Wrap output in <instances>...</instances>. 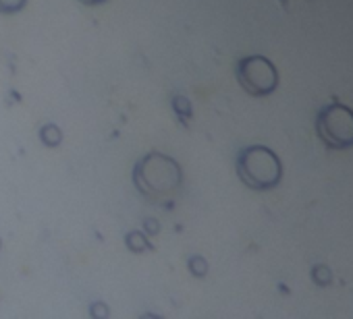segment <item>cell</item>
I'll use <instances>...</instances> for the list:
<instances>
[{
  "mask_svg": "<svg viewBox=\"0 0 353 319\" xmlns=\"http://www.w3.org/2000/svg\"><path fill=\"white\" fill-rule=\"evenodd\" d=\"M133 185L148 201L170 204L183 187V173L174 157L150 151L133 166Z\"/></svg>",
  "mask_w": 353,
  "mask_h": 319,
  "instance_id": "6da1fadb",
  "label": "cell"
},
{
  "mask_svg": "<svg viewBox=\"0 0 353 319\" xmlns=\"http://www.w3.org/2000/svg\"><path fill=\"white\" fill-rule=\"evenodd\" d=\"M237 175L245 187L254 191H268L281 183L283 164L270 147L250 145L237 155Z\"/></svg>",
  "mask_w": 353,
  "mask_h": 319,
  "instance_id": "7a4b0ae2",
  "label": "cell"
},
{
  "mask_svg": "<svg viewBox=\"0 0 353 319\" xmlns=\"http://www.w3.org/2000/svg\"><path fill=\"white\" fill-rule=\"evenodd\" d=\"M316 131L330 149H347L353 145V110L345 104H328L320 110Z\"/></svg>",
  "mask_w": 353,
  "mask_h": 319,
  "instance_id": "3957f363",
  "label": "cell"
},
{
  "mask_svg": "<svg viewBox=\"0 0 353 319\" xmlns=\"http://www.w3.org/2000/svg\"><path fill=\"white\" fill-rule=\"evenodd\" d=\"M239 85L254 98H264L279 87V71L276 67L260 54L245 56L237 63L235 69Z\"/></svg>",
  "mask_w": 353,
  "mask_h": 319,
  "instance_id": "277c9868",
  "label": "cell"
},
{
  "mask_svg": "<svg viewBox=\"0 0 353 319\" xmlns=\"http://www.w3.org/2000/svg\"><path fill=\"white\" fill-rule=\"evenodd\" d=\"M125 243H127V249L133 251V253H143V251H150L152 249V243L148 241V234H143L139 230L127 232Z\"/></svg>",
  "mask_w": 353,
  "mask_h": 319,
  "instance_id": "5b68a950",
  "label": "cell"
},
{
  "mask_svg": "<svg viewBox=\"0 0 353 319\" xmlns=\"http://www.w3.org/2000/svg\"><path fill=\"white\" fill-rule=\"evenodd\" d=\"M40 139L46 147H59L63 141V131L59 129V124L48 122L40 129Z\"/></svg>",
  "mask_w": 353,
  "mask_h": 319,
  "instance_id": "8992f818",
  "label": "cell"
},
{
  "mask_svg": "<svg viewBox=\"0 0 353 319\" xmlns=\"http://www.w3.org/2000/svg\"><path fill=\"white\" fill-rule=\"evenodd\" d=\"M188 267H190V272H192L196 278H204L206 272H208V263H206V259H204L202 255H192V257L188 259Z\"/></svg>",
  "mask_w": 353,
  "mask_h": 319,
  "instance_id": "52a82bcc",
  "label": "cell"
},
{
  "mask_svg": "<svg viewBox=\"0 0 353 319\" xmlns=\"http://www.w3.org/2000/svg\"><path fill=\"white\" fill-rule=\"evenodd\" d=\"M26 5H28V0H0V13L15 15V13L23 11Z\"/></svg>",
  "mask_w": 353,
  "mask_h": 319,
  "instance_id": "ba28073f",
  "label": "cell"
},
{
  "mask_svg": "<svg viewBox=\"0 0 353 319\" xmlns=\"http://www.w3.org/2000/svg\"><path fill=\"white\" fill-rule=\"evenodd\" d=\"M172 108L176 110V114H179V118H183V110L188 116H192V106H190V100L183 98V96H174L172 98Z\"/></svg>",
  "mask_w": 353,
  "mask_h": 319,
  "instance_id": "9c48e42d",
  "label": "cell"
},
{
  "mask_svg": "<svg viewBox=\"0 0 353 319\" xmlns=\"http://www.w3.org/2000/svg\"><path fill=\"white\" fill-rule=\"evenodd\" d=\"M312 278L318 286H326L330 282V270L324 267V265H316L314 272H312Z\"/></svg>",
  "mask_w": 353,
  "mask_h": 319,
  "instance_id": "30bf717a",
  "label": "cell"
},
{
  "mask_svg": "<svg viewBox=\"0 0 353 319\" xmlns=\"http://www.w3.org/2000/svg\"><path fill=\"white\" fill-rule=\"evenodd\" d=\"M81 5H88V7H98V5H104L106 0H79Z\"/></svg>",
  "mask_w": 353,
  "mask_h": 319,
  "instance_id": "8fae6325",
  "label": "cell"
},
{
  "mask_svg": "<svg viewBox=\"0 0 353 319\" xmlns=\"http://www.w3.org/2000/svg\"><path fill=\"white\" fill-rule=\"evenodd\" d=\"M145 228H148V232H152V234H154V232H158V224H156V222H148V224H145Z\"/></svg>",
  "mask_w": 353,
  "mask_h": 319,
  "instance_id": "7c38bea8",
  "label": "cell"
},
{
  "mask_svg": "<svg viewBox=\"0 0 353 319\" xmlns=\"http://www.w3.org/2000/svg\"><path fill=\"white\" fill-rule=\"evenodd\" d=\"M0 249H3V241H0Z\"/></svg>",
  "mask_w": 353,
  "mask_h": 319,
  "instance_id": "4fadbf2b",
  "label": "cell"
}]
</instances>
